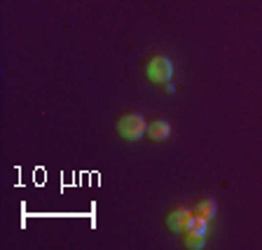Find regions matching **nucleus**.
<instances>
[{
  "instance_id": "1",
  "label": "nucleus",
  "mask_w": 262,
  "mask_h": 250,
  "mask_svg": "<svg viewBox=\"0 0 262 250\" xmlns=\"http://www.w3.org/2000/svg\"><path fill=\"white\" fill-rule=\"evenodd\" d=\"M147 131V120L145 115L138 110H124L115 117V133L124 141H138L141 136H145Z\"/></svg>"
},
{
  "instance_id": "2",
  "label": "nucleus",
  "mask_w": 262,
  "mask_h": 250,
  "mask_svg": "<svg viewBox=\"0 0 262 250\" xmlns=\"http://www.w3.org/2000/svg\"><path fill=\"white\" fill-rule=\"evenodd\" d=\"M145 77L150 82H157V84H164L173 77V61L166 54H155L145 61Z\"/></svg>"
},
{
  "instance_id": "3",
  "label": "nucleus",
  "mask_w": 262,
  "mask_h": 250,
  "mask_svg": "<svg viewBox=\"0 0 262 250\" xmlns=\"http://www.w3.org/2000/svg\"><path fill=\"white\" fill-rule=\"evenodd\" d=\"M192 211L185 206H171L169 211L164 213V224L171 229V232H183L185 224L190 222Z\"/></svg>"
},
{
  "instance_id": "4",
  "label": "nucleus",
  "mask_w": 262,
  "mask_h": 250,
  "mask_svg": "<svg viewBox=\"0 0 262 250\" xmlns=\"http://www.w3.org/2000/svg\"><path fill=\"white\" fill-rule=\"evenodd\" d=\"M192 215H199L204 220H213L215 218V213H218V201L213 199V196H199L192 201Z\"/></svg>"
},
{
  "instance_id": "5",
  "label": "nucleus",
  "mask_w": 262,
  "mask_h": 250,
  "mask_svg": "<svg viewBox=\"0 0 262 250\" xmlns=\"http://www.w3.org/2000/svg\"><path fill=\"white\" fill-rule=\"evenodd\" d=\"M169 133H171V124L166 120H162V117H155V120L147 122L145 136L150 141H164V138H169Z\"/></svg>"
},
{
  "instance_id": "6",
  "label": "nucleus",
  "mask_w": 262,
  "mask_h": 250,
  "mask_svg": "<svg viewBox=\"0 0 262 250\" xmlns=\"http://www.w3.org/2000/svg\"><path fill=\"white\" fill-rule=\"evenodd\" d=\"M206 229H208V220L199 218V215H192L183 232H187V234H206Z\"/></svg>"
},
{
  "instance_id": "7",
  "label": "nucleus",
  "mask_w": 262,
  "mask_h": 250,
  "mask_svg": "<svg viewBox=\"0 0 262 250\" xmlns=\"http://www.w3.org/2000/svg\"><path fill=\"white\" fill-rule=\"evenodd\" d=\"M183 245L192 250H202L206 245V234H187V232H183Z\"/></svg>"
},
{
  "instance_id": "8",
  "label": "nucleus",
  "mask_w": 262,
  "mask_h": 250,
  "mask_svg": "<svg viewBox=\"0 0 262 250\" xmlns=\"http://www.w3.org/2000/svg\"><path fill=\"white\" fill-rule=\"evenodd\" d=\"M162 87H164V92H166V94H173V89H176V87H173V82H171V80H169V82H164Z\"/></svg>"
}]
</instances>
